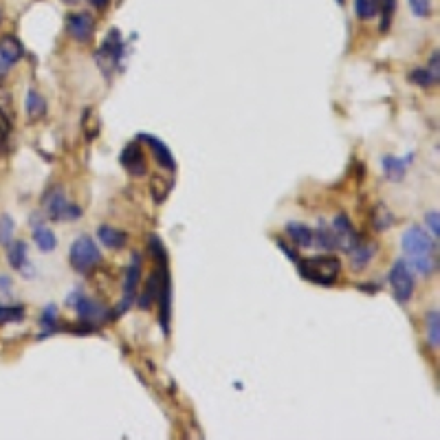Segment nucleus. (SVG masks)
<instances>
[{
	"label": "nucleus",
	"instance_id": "obj_1",
	"mask_svg": "<svg viewBox=\"0 0 440 440\" xmlns=\"http://www.w3.org/2000/svg\"><path fill=\"white\" fill-rule=\"evenodd\" d=\"M401 245H403L405 262L409 264V269L420 273V276H432L438 267L436 238H432L423 227L412 225L405 229Z\"/></svg>",
	"mask_w": 440,
	"mask_h": 440
},
{
	"label": "nucleus",
	"instance_id": "obj_2",
	"mask_svg": "<svg viewBox=\"0 0 440 440\" xmlns=\"http://www.w3.org/2000/svg\"><path fill=\"white\" fill-rule=\"evenodd\" d=\"M299 276L320 286H332L337 282L339 273H341V260L337 255H315L306 257V260H297L295 262Z\"/></svg>",
	"mask_w": 440,
	"mask_h": 440
},
{
	"label": "nucleus",
	"instance_id": "obj_3",
	"mask_svg": "<svg viewBox=\"0 0 440 440\" xmlns=\"http://www.w3.org/2000/svg\"><path fill=\"white\" fill-rule=\"evenodd\" d=\"M42 209L49 220L53 222H75L82 216V207L66 201L62 185H53L42 196Z\"/></svg>",
	"mask_w": 440,
	"mask_h": 440
},
{
	"label": "nucleus",
	"instance_id": "obj_4",
	"mask_svg": "<svg viewBox=\"0 0 440 440\" xmlns=\"http://www.w3.org/2000/svg\"><path fill=\"white\" fill-rule=\"evenodd\" d=\"M69 304L78 311V315H80V320L84 322V324H88V326H93V328H97L99 324H104V322H108V320H113V313L106 308L101 301H97L95 297H88V295H84L82 291H73L71 295H69Z\"/></svg>",
	"mask_w": 440,
	"mask_h": 440
},
{
	"label": "nucleus",
	"instance_id": "obj_5",
	"mask_svg": "<svg viewBox=\"0 0 440 440\" xmlns=\"http://www.w3.org/2000/svg\"><path fill=\"white\" fill-rule=\"evenodd\" d=\"M69 262L78 273H90L99 262H101V253L95 245V240L90 236H80L73 242L69 249Z\"/></svg>",
	"mask_w": 440,
	"mask_h": 440
},
{
	"label": "nucleus",
	"instance_id": "obj_6",
	"mask_svg": "<svg viewBox=\"0 0 440 440\" xmlns=\"http://www.w3.org/2000/svg\"><path fill=\"white\" fill-rule=\"evenodd\" d=\"M390 286H392V293L397 297L399 304H407L409 299L414 295V288H416V280H414V273L409 269V264L405 260H397L390 269Z\"/></svg>",
	"mask_w": 440,
	"mask_h": 440
},
{
	"label": "nucleus",
	"instance_id": "obj_7",
	"mask_svg": "<svg viewBox=\"0 0 440 440\" xmlns=\"http://www.w3.org/2000/svg\"><path fill=\"white\" fill-rule=\"evenodd\" d=\"M97 64L101 66V71L106 75H111L115 71V66H119V62L124 59V42H121L119 31H108V36L104 38L99 51L95 53Z\"/></svg>",
	"mask_w": 440,
	"mask_h": 440
},
{
	"label": "nucleus",
	"instance_id": "obj_8",
	"mask_svg": "<svg viewBox=\"0 0 440 440\" xmlns=\"http://www.w3.org/2000/svg\"><path fill=\"white\" fill-rule=\"evenodd\" d=\"M139 280H141V255L139 253H132V260L130 267L126 271V278H124V291H121V313H126L132 301L136 299V288H139Z\"/></svg>",
	"mask_w": 440,
	"mask_h": 440
},
{
	"label": "nucleus",
	"instance_id": "obj_9",
	"mask_svg": "<svg viewBox=\"0 0 440 440\" xmlns=\"http://www.w3.org/2000/svg\"><path fill=\"white\" fill-rule=\"evenodd\" d=\"M22 55H24V47L18 38L13 36L0 38V80L20 62Z\"/></svg>",
	"mask_w": 440,
	"mask_h": 440
},
{
	"label": "nucleus",
	"instance_id": "obj_10",
	"mask_svg": "<svg viewBox=\"0 0 440 440\" xmlns=\"http://www.w3.org/2000/svg\"><path fill=\"white\" fill-rule=\"evenodd\" d=\"M136 139L143 141V143H148L150 152H152V157L157 159V163L161 165L163 170L176 172V159H174V155H172V150L168 148V143H163L161 139H157V136L148 134V132H141L139 136H136Z\"/></svg>",
	"mask_w": 440,
	"mask_h": 440
},
{
	"label": "nucleus",
	"instance_id": "obj_11",
	"mask_svg": "<svg viewBox=\"0 0 440 440\" xmlns=\"http://www.w3.org/2000/svg\"><path fill=\"white\" fill-rule=\"evenodd\" d=\"M119 161L126 168V172L132 174V176H146L148 174V161H146V155H143L139 141L128 143L124 148V152H121Z\"/></svg>",
	"mask_w": 440,
	"mask_h": 440
},
{
	"label": "nucleus",
	"instance_id": "obj_12",
	"mask_svg": "<svg viewBox=\"0 0 440 440\" xmlns=\"http://www.w3.org/2000/svg\"><path fill=\"white\" fill-rule=\"evenodd\" d=\"M332 234H335V238H337V249H343V251H350L355 245L361 242L357 229L353 227V222L348 220L346 214L335 216V220H332Z\"/></svg>",
	"mask_w": 440,
	"mask_h": 440
},
{
	"label": "nucleus",
	"instance_id": "obj_13",
	"mask_svg": "<svg viewBox=\"0 0 440 440\" xmlns=\"http://www.w3.org/2000/svg\"><path fill=\"white\" fill-rule=\"evenodd\" d=\"M66 31L73 40L88 42L95 34V20L90 13H71L66 18Z\"/></svg>",
	"mask_w": 440,
	"mask_h": 440
},
{
	"label": "nucleus",
	"instance_id": "obj_14",
	"mask_svg": "<svg viewBox=\"0 0 440 440\" xmlns=\"http://www.w3.org/2000/svg\"><path fill=\"white\" fill-rule=\"evenodd\" d=\"M31 225H34V240H36L38 249L44 251V253L55 251V247H57V238H55V234L49 229V227L44 225V220H40V214H34V216H31Z\"/></svg>",
	"mask_w": 440,
	"mask_h": 440
},
{
	"label": "nucleus",
	"instance_id": "obj_15",
	"mask_svg": "<svg viewBox=\"0 0 440 440\" xmlns=\"http://www.w3.org/2000/svg\"><path fill=\"white\" fill-rule=\"evenodd\" d=\"M97 238H99V242L104 247H108L113 251H119V249H124L128 245L126 232L115 229V227H111V225H99L97 227Z\"/></svg>",
	"mask_w": 440,
	"mask_h": 440
},
{
	"label": "nucleus",
	"instance_id": "obj_16",
	"mask_svg": "<svg viewBox=\"0 0 440 440\" xmlns=\"http://www.w3.org/2000/svg\"><path fill=\"white\" fill-rule=\"evenodd\" d=\"M284 232H286L288 240H291L295 247H299V249H308V247H313L315 236H313V229H311L308 225H301V222H286Z\"/></svg>",
	"mask_w": 440,
	"mask_h": 440
},
{
	"label": "nucleus",
	"instance_id": "obj_17",
	"mask_svg": "<svg viewBox=\"0 0 440 440\" xmlns=\"http://www.w3.org/2000/svg\"><path fill=\"white\" fill-rule=\"evenodd\" d=\"M414 161V152H409L405 159H397V157H385L383 159V174L392 180V183H397V180H403L405 172H407V165Z\"/></svg>",
	"mask_w": 440,
	"mask_h": 440
},
{
	"label": "nucleus",
	"instance_id": "obj_18",
	"mask_svg": "<svg viewBox=\"0 0 440 440\" xmlns=\"http://www.w3.org/2000/svg\"><path fill=\"white\" fill-rule=\"evenodd\" d=\"M24 111H27L29 121H40V119H44V115H47V101H44V97L38 93L36 88H29L27 90Z\"/></svg>",
	"mask_w": 440,
	"mask_h": 440
},
{
	"label": "nucleus",
	"instance_id": "obj_19",
	"mask_svg": "<svg viewBox=\"0 0 440 440\" xmlns=\"http://www.w3.org/2000/svg\"><path fill=\"white\" fill-rule=\"evenodd\" d=\"M350 267L353 271H363L370 262H372V257L376 253V247L374 245H368V242H359V245H355L350 251Z\"/></svg>",
	"mask_w": 440,
	"mask_h": 440
},
{
	"label": "nucleus",
	"instance_id": "obj_20",
	"mask_svg": "<svg viewBox=\"0 0 440 440\" xmlns=\"http://www.w3.org/2000/svg\"><path fill=\"white\" fill-rule=\"evenodd\" d=\"M313 236L317 238V240H313V245H317L320 249H326L328 253L337 249V238H335V234H332V227H328L324 220L317 225V229L313 232Z\"/></svg>",
	"mask_w": 440,
	"mask_h": 440
},
{
	"label": "nucleus",
	"instance_id": "obj_21",
	"mask_svg": "<svg viewBox=\"0 0 440 440\" xmlns=\"http://www.w3.org/2000/svg\"><path fill=\"white\" fill-rule=\"evenodd\" d=\"M7 262L13 269H22L29 260H27V242L24 240H11L7 245Z\"/></svg>",
	"mask_w": 440,
	"mask_h": 440
},
{
	"label": "nucleus",
	"instance_id": "obj_22",
	"mask_svg": "<svg viewBox=\"0 0 440 440\" xmlns=\"http://www.w3.org/2000/svg\"><path fill=\"white\" fill-rule=\"evenodd\" d=\"M425 332H427V343L436 350L440 346V313L436 308L425 315Z\"/></svg>",
	"mask_w": 440,
	"mask_h": 440
},
{
	"label": "nucleus",
	"instance_id": "obj_23",
	"mask_svg": "<svg viewBox=\"0 0 440 440\" xmlns=\"http://www.w3.org/2000/svg\"><path fill=\"white\" fill-rule=\"evenodd\" d=\"M27 315L22 304H0V326L5 324H20Z\"/></svg>",
	"mask_w": 440,
	"mask_h": 440
},
{
	"label": "nucleus",
	"instance_id": "obj_24",
	"mask_svg": "<svg viewBox=\"0 0 440 440\" xmlns=\"http://www.w3.org/2000/svg\"><path fill=\"white\" fill-rule=\"evenodd\" d=\"M40 326H42V335L40 337H49V335H53V332L57 330L59 322H57V306L55 304H49L47 308L42 311Z\"/></svg>",
	"mask_w": 440,
	"mask_h": 440
},
{
	"label": "nucleus",
	"instance_id": "obj_25",
	"mask_svg": "<svg viewBox=\"0 0 440 440\" xmlns=\"http://www.w3.org/2000/svg\"><path fill=\"white\" fill-rule=\"evenodd\" d=\"M438 78H440V75L432 73L430 69H414L412 73H409V82H414L416 86H423V88L436 86Z\"/></svg>",
	"mask_w": 440,
	"mask_h": 440
},
{
	"label": "nucleus",
	"instance_id": "obj_26",
	"mask_svg": "<svg viewBox=\"0 0 440 440\" xmlns=\"http://www.w3.org/2000/svg\"><path fill=\"white\" fill-rule=\"evenodd\" d=\"M372 225H374V229H378V232H385V229H390V227L394 225V216L390 214L385 205H381V203H378V205L374 207V214H372Z\"/></svg>",
	"mask_w": 440,
	"mask_h": 440
},
{
	"label": "nucleus",
	"instance_id": "obj_27",
	"mask_svg": "<svg viewBox=\"0 0 440 440\" xmlns=\"http://www.w3.org/2000/svg\"><path fill=\"white\" fill-rule=\"evenodd\" d=\"M150 190H152V196L157 203H163L165 199H168V194L172 190V183L168 178H159V176H152V185H150Z\"/></svg>",
	"mask_w": 440,
	"mask_h": 440
},
{
	"label": "nucleus",
	"instance_id": "obj_28",
	"mask_svg": "<svg viewBox=\"0 0 440 440\" xmlns=\"http://www.w3.org/2000/svg\"><path fill=\"white\" fill-rule=\"evenodd\" d=\"M378 11H381V31H388L397 11V0H378Z\"/></svg>",
	"mask_w": 440,
	"mask_h": 440
},
{
	"label": "nucleus",
	"instance_id": "obj_29",
	"mask_svg": "<svg viewBox=\"0 0 440 440\" xmlns=\"http://www.w3.org/2000/svg\"><path fill=\"white\" fill-rule=\"evenodd\" d=\"M13 232H16V225L9 214H0V245H9L13 240Z\"/></svg>",
	"mask_w": 440,
	"mask_h": 440
},
{
	"label": "nucleus",
	"instance_id": "obj_30",
	"mask_svg": "<svg viewBox=\"0 0 440 440\" xmlns=\"http://www.w3.org/2000/svg\"><path fill=\"white\" fill-rule=\"evenodd\" d=\"M378 13V0H357V16L361 20H370Z\"/></svg>",
	"mask_w": 440,
	"mask_h": 440
},
{
	"label": "nucleus",
	"instance_id": "obj_31",
	"mask_svg": "<svg viewBox=\"0 0 440 440\" xmlns=\"http://www.w3.org/2000/svg\"><path fill=\"white\" fill-rule=\"evenodd\" d=\"M409 7H412V13L418 18H427L432 13V0H409Z\"/></svg>",
	"mask_w": 440,
	"mask_h": 440
},
{
	"label": "nucleus",
	"instance_id": "obj_32",
	"mask_svg": "<svg viewBox=\"0 0 440 440\" xmlns=\"http://www.w3.org/2000/svg\"><path fill=\"white\" fill-rule=\"evenodd\" d=\"M438 218H440V214L434 209V211H430L427 216H425V222H427V229L432 232V236L434 238H438L440 236V225H438Z\"/></svg>",
	"mask_w": 440,
	"mask_h": 440
},
{
	"label": "nucleus",
	"instance_id": "obj_33",
	"mask_svg": "<svg viewBox=\"0 0 440 440\" xmlns=\"http://www.w3.org/2000/svg\"><path fill=\"white\" fill-rule=\"evenodd\" d=\"M9 132H11V124H9L7 115H5L3 111H0V146H3V143L7 141Z\"/></svg>",
	"mask_w": 440,
	"mask_h": 440
},
{
	"label": "nucleus",
	"instance_id": "obj_34",
	"mask_svg": "<svg viewBox=\"0 0 440 440\" xmlns=\"http://www.w3.org/2000/svg\"><path fill=\"white\" fill-rule=\"evenodd\" d=\"M432 73H436V75H440V53L438 51H434L432 53V57H430V66H427Z\"/></svg>",
	"mask_w": 440,
	"mask_h": 440
},
{
	"label": "nucleus",
	"instance_id": "obj_35",
	"mask_svg": "<svg viewBox=\"0 0 440 440\" xmlns=\"http://www.w3.org/2000/svg\"><path fill=\"white\" fill-rule=\"evenodd\" d=\"M9 288H11L9 276H0V293H9Z\"/></svg>",
	"mask_w": 440,
	"mask_h": 440
},
{
	"label": "nucleus",
	"instance_id": "obj_36",
	"mask_svg": "<svg viewBox=\"0 0 440 440\" xmlns=\"http://www.w3.org/2000/svg\"><path fill=\"white\" fill-rule=\"evenodd\" d=\"M108 3H111V0H90V5L97 7V9H106V7H108Z\"/></svg>",
	"mask_w": 440,
	"mask_h": 440
},
{
	"label": "nucleus",
	"instance_id": "obj_37",
	"mask_svg": "<svg viewBox=\"0 0 440 440\" xmlns=\"http://www.w3.org/2000/svg\"><path fill=\"white\" fill-rule=\"evenodd\" d=\"M66 3H78V0H66Z\"/></svg>",
	"mask_w": 440,
	"mask_h": 440
},
{
	"label": "nucleus",
	"instance_id": "obj_38",
	"mask_svg": "<svg viewBox=\"0 0 440 440\" xmlns=\"http://www.w3.org/2000/svg\"><path fill=\"white\" fill-rule=\"evenodd\" d=\"M337 3H341V5H343V0H337Z\"/></svg>",
	"mask_w": 440,
	"mask_h": 440
},
{
	"label": "nucleus",
	"instance_id": "obj_39",
	"mask_svg": "<svg viewBox=\"0 0 440 440\" xmlns=\"http://www.w3.org/2000/svg\"><path fill=\"white\" fill-rule=\"evenodd\" d=\"M0 18H3V13H0Z\"/></svg>",
	"mask_w": 440,
	"mask_h": 440
}]
</instances>
